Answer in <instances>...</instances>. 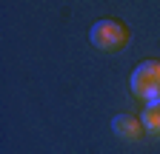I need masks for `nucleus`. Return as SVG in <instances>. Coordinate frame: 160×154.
<instances>
[{"instance_id":"obj_1","label":"nucleus","mask_w":160,"mask_h":154,"mask_svg":"<svg viewBox=\"0 0 160 154\" xmlns=\"http://www.w3.org/2000/svg\"><path fill=\"white\" fill-rule=\"evenodd\" d=\"M92 43L100 49V51H120L129 46V29L126 23L114 20V17H103V20H97L89 31Z\"/></svg>"},{"instance_id":"obj_2","label":"nucleus","mask_w":160,"mask_h":154,"mask_svg":"<svg viewBox=\"0 0 160 154\" xmlns=\"http://www.w3.org/2000/svg\"><path fill=\"white\" fill-rule=\"evenodd\" d=\"M132 94L143 103L160 100V60H143L132 71Z\"/></svg>"},{"instance_id":"obj_3","label":"nucleus","mask_w":160,"mask_h":154,"mask_svg":"<svg viewBox=\"0 0 160 154\" xmlns=\"http://www.w3.org/2000/svg\"><path fill=\"white\" fill-rule=\"evenodd\" d=\"M112 131L117 134L120 140H140V134H143V120L132 117V114H117L112 120Z\"/></svg>"},{"instance_id":"obj_4","label":"nucleus","mask_w":160,"mask_h":154,"mask_svg":"<svg viewBox=\"0 0 160 154\" xmlns=\"http://www.w3.org/2000/svg\"><path fill=\"white\" fill-rule=\"evenodd\" d=\"M140 120H143V128H146L149 134L160 137V100H154V103H146L143 114H140Z\"/></svg>"}]
</instances>
